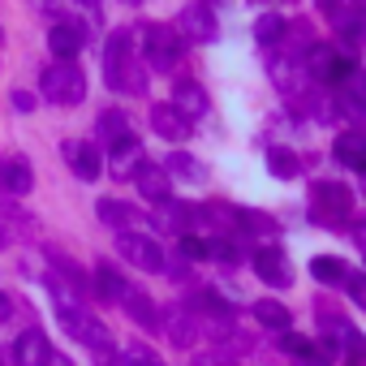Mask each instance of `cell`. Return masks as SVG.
<instances>
[{
  "mask_svg": "<svg viewBox=\"0 0 366 366\" xmlns=\"http://www.w3.org/2000/svg\"><path fill=\"white\" fill-rule=\"evenodd\" d=\"M14 362H18V366H48V362H52V345H48V336H44L39 327L22 332L18 345H14Z\"/></svg>",
  "mask_w": 366,
  "mask_h": 366,
  "instance_id": "52a82bcc",
  "label": "cell"
},
{
  "mask_svg": "<svg viewBox=\"0 0 366 366\" xmlns=\"http://www.w3.org/2000/svg\"><path fill=\"white\" fill-rule=\"evenodd\" d=\"M168 172H181V177H190V181H203V168H199L194 155H186V151H172V155H168Z\"/></svg>",
  "mask_w": 366,
  "mask_h": 366,
  "instance_id": "d4e9b609",
  "label": "cell"
},
{
  "mask_svg": "<svg viewBox=\"0 0 366 366\" xmlns=\"http://www.w3.org/2000/svg\"><path fill=\"white\" fill-rule=\"evenodd\" d=\"M310 207H315V216H319V220H332V224H340V220L349 216L353 199H349V190H345V186H332V181H323V186H315V199H310Z\"/></svg>",
  "mask_w": 366,
  "mask_h": 366,
  "instance_id": "5b68a950",
  "label": "cell"
},
{
  "mask_svg": "<svg viewBox=\"0 0 366 366\" xmlns=\"http://www.w3.org/2000/svg\"><path fill=\"white\" fill-rule=\"evenodd\" d=\"M121 306L129 310V319H134V323H142V327H155V306H151L147 297H138L134 289L125 293V302H121Z\"/></svg>",
  "mask_w": 366,
  "mask_h": 366,
  "instance_id": "7402d4cb",
  "label": "cell"
},
{
  "mask_svg": "<svg viewBox=\"0 0 366 366\" xmlns=\"http://www.w3.org/2000/svg\"><path fill=\"white\" fill-rule=\"evenodd\" d=\"M280 345H285L289 353H297V357H306V353H310V340H306V336H297V332H285V340H280Z\"/></svg>",
  "mask_w": 366,
  "mask_h": 366,
  "instance_id": "f546056e",
  "label": "cell"
},
{
  "mask_svg": "<svg viewBox=\"0 0 366 366\" xmlns=\"http://www.w3.org/2000/svg\"><path fill=\"white\" fill-rule=\"evenodd\" d=\"M203 306H207V310H216V315H229V302H220L216 293H207V297H203Z\"/></svg>",
  "mask_w": 366,
  "mask_h": 366,
  "instance_id": "d6a6232c",
  "label": "cell"
},
{
  "mask_svg": "<svg viewBox=\"0 0 366 366\" xmlns=\"http://www.w3.org/2000/svg\"><path fill=\"white\" fill-rule=\"evenodd\" d=\"M254 276L263 280V285H272V289H285L293 276H289V263H285V254L276 250V246H267V250H259L254 254Z\"/></svg>",
  "mask_w": 366,
  "mask_h": 366,
  "instance_id": "ba28073f",
  "label": "cell"
},
{
  "mask_svg": "<svg viewBox=\"0 0 366 366\" xmlns=\"http://www.w3.org/2000/svg\"><path fill=\"white\" fill-rule=\"evenodd\" d=\"M117 250H121L134 267H142V272H164V250H159L151 237H142V233H121Z\"/></svg>",
  "mask_w": 366,
  "mask_h": 366,
  "instance_id": "277c9868",
  "label": "cell"
},
{
  "mask_svg": "<svg viewBox=\"0 0 366 366\" xmlns=\"http://www.w3.org/2000/svg\"><path fill=\"white\" fill-rule=\"evenodd\" d=\"M267 168H272L276 177H285V181H289V177H297V155H293L289 147H276V151L267 155Z\"/></svg>",
  "mask_w": 366,
  "mask_h": 366,
  "instance_id": "cb8c5ba5",
  "label": "cell"
},
{
  "mask_svg": "<svg viewBox=\"0 0 366 366\" xmlns=\"http://www.w3.org/2000/svg\"><path fill=\"white\" fill-rule=\"evenodd\" d=\"M199 366H224V357H203Z\"/></svg>",
  "mask_w": 366,
  "mask_h": 366,
  "instance_id": "d590c367",
  "label": "cell"
},
{
  "mask_svg": "<svg viewBox=\"0 0 366 366\" xmlns=\"http://www.w3.org/2000/svg\"><path fill=\"white\" fill-rule=\"evenodd\" d=\"M48 48H52L61 61H69V56L82 48V31H78V26H69V22H61V26H52V35H48Z\"/></svg>",
  "mask_w": 366,
  "mask_h": 366,
  "instance_id": "2e32d148",
  "label": "cell"
},
{
  "mask_svg": "<svg viewBox=\"0 0 366 366\" xmlns=\"http://www.w3.org/2000/svg\"><path fill=\"white\" fill-rule=\"evenodd\" d=\"M332 155H336L345 168L366 172V138H362V134H340V138L332 142Z\"/></svg>",
  "mask_w": 366,
  "mask_h": 366,
  "instance_id": "4fadbf2b",
  "label": "cell"
},
{
  "mask_svg": "<svg viewBox=\"0 0 366 366\" xmlns=\"http://www.w3.org/2000/svg\"><path fill=\"white\" fill-rule=\"evenodd\" d=\"M99 138L108 142V151H112V147H121L125 138H134V134H129L125 112H117V108H112V112H104V117H99Z\"/></svg>",
  "mask_w": 366,
  "mask_h": 366,
  "instance_id": "e0dca14e",
  "label": "cell"
},
{
  "mask_svg": "<svg viewBox=\"0 0 366 366\" xmlns=\"http://www.w3.org/2000/svg\"><path fill=\"white\" fill-rule=\"evenodd\" d=\"M212 31H216V26H212V14H207L203 5H190L186 14H181V22H177V35H190V39H199V44L212 39Z\"/></svg>",
  "mask_w": 366,
  "mask_h": 366,
  "instance_id": "9a60e30c",
  "label": "cell"
},
{
  "mask_svg": "<svg viewBox=\"0 0 366 366\" xmlns=\"http://www.w3.org/2000/svg\"><path fill=\"white\" fill-rule=\"evenodd\" d=\"M65 155H69V168H74L82 181H95V177L104 172V164H99V151H95L91 142H69V147H65Z\"/></svg>",
  "mask_w": 366,
  "mask_h": 366,
  "instance_id": "7c38bea8",
  "label": "cell"
},
{
  "mask_svg": "<svg viewBox=\"0 0 366 366\" xmlns=\"http://www.w3.org/2000/svg\"><path fill=\"white\" fill-rule=\"evenodd\" d=\"M0 186H5L9 194H31L35 186V172L22 155H9V159H0Z\"/></svg>",
  "mask_w": 366,
  "mask_h": 366,
  "instance_id": "8fae6325",
  "label": "cell"
},
{
  "mask_svg": "<svg viewBox=\"0 0 366 366\" xmlns=\"http://www.w3.org/2000/svg\"><path fill=\"white\" fill-rule=\"evenodd\" d=\"M5 315H9V297H5V293H0V319H5Z\"/></svg>",
  "mask_w": 366,
  "mask_h": 366,
  "instance_id": "8d00e7d4",
  "label": "cell"
},
{
  "mask_svg": "<svg viewBox=\"0 0 366 366\" xmlns=\"http://www.w3.org/2000/svg\"><path fill=\"white\" fill-rule=\"evenodd\" d=\"M99 220L108 224V229H121V233H129L134 224H138V212L134 207H125V203H99Z\"/></svg>",
  "mask_w": 366,
  "mask_h": 366,
  "instance_id": "ac0fdd59",
  "label": "cell"
},
{
  "mask_svg": "<svg viewBox=\"0 0 366 366\" xmlns=\"http://www.w3.org/2000/svg\"><path fill=\"white\" fill-rule=\"evenodd\" d=\"M95 293L104 297V302H125V293H129V285L112 272V267H99L95 272Z\"/></svg>",
  "mask_w": 366,
  "mask_h": 366,
  "instance_id": "ffe728a7",
  "label": "cell"
},
{
  "mask_svg": "<svg viewBox=\"0 0 366 366\" xmlns=\"http://www.w3.org/2000/svg\"><path fill=\"white\" fill-rule=\"evenodd\" d=\"M310 276L323 280V285H345V280H349V272H345L340 259H332V254H315V259H310Z\"/></svg>",
  "mask_w": 366,
  "mask_h": 366,
  "instance_id": "d6986e66",
  "label": "cell"
},
{
  "mask_svg": "<svg viewBox=\"0 0 366 366\" xmlns=\"http://www.w3.org/2000/svg\"><path fill=\"white\" fill-rule=\"evenodd\" d=\"M172 108H177L181 117H203V112H207L203 86H199V82H181V86L172 91Z\"/></svg>",
  "mask_w": 366,
  "mask_h": 366,
  "instance_id": "5bb4252c",
  "label": "cell"
},
{
  "mask_svg": "<svg viewBox=\"0 0 366 366\" xmlns=\"http://www.w3.org/2000/svg\"><path fill=\"white\" fill-rule=\"evenodd\" d=\"M181 250L190 259H207V242H199V237H181Z\"/></svg>",
  "mask_w": 366,
  "mask_h": 366,
  "instance_id": "4dcf8cb0",
  "label": "cell"
},
{
  "mask_svg": "<svg viewBox=\"0 0 366 366\" xmlns=\"http://www.w3.org/2000/svg\"><path fill=\"white\" fill-rule=\"evenodd\" d=\"M86 5H95V0H86Z\"/></svg>",
  "mask_w": 366,
  "mask_h": 366,
  "instance_id": "74e56055",
  "label": "cell"
},
{
  "mask_svg": "<svg viewBox=\"0 0 366 366\" xmlns=\"http://www.w3.org/2000/svg\"><path fill=\"white\" fill-rule=\"evenodd\" d=\"M168 327H172L168 336H172V340H177L181 349H186V345H194V327H190V319H172Z\"/></svg>",
  "mask_w": 366,
  "mask_h": 366,
  "instance_id": "83f0119b",
  "label": "cell"
},
{
  "mask_svg": "<svg viewBox=\"0 0 366 366\" xmlns=\"http://www.w3.org/2000/svg\"><path fill=\"white\" fill-rule=\"evenodd\" d=\"M104 74L117 91H142V74L134 69V56H129V35L117 31L108 39V56H104Z\"/></svg>",
  "mask_w": 366,
  "mask_h": 366,
  "instance_id": "6da1fadb",
  "label": "cell"
},
{
  "mask_svg": "<svg viewBox=\"0 0 366 366\" xmlns=\"http://www.w3.org/2000/svg\"><path fill=\"white\" fill-rule=\"evenodd\" d=\"M345 285H349V293H353V297H357V302L366 306V276H349Z\"/></svg>",
  "mask_w": 366,
  "mask_h": 366,
  "instance_id": "1f68e13d",
  "label": "cell"
},
{
  "mask_svg": "<svg viewBox=\"0 0 366 366\" xmlns=\"http://www.w3.org/2000/svg\"><path fill=\"white\" fill-rule=\"evenodd\" d=\"M254 319H259L263 327H272V332H285V327H289V310H285L280 302H259V306H254Z\"/></svg>",
  "mask_w": 366,
  "mask_h": 366,
  "instance_id": "44dd1931",
  "label": "cell"
},
{
  "mask_svg": "<svg viewBox=\"0 0 366 366\" xmlns=\"http://www.w3.org/2000/svg\"><path fill=\"white\" fill-rule=\"evenodd\" d=\"M44 95H48L52 104H78V99L86 95V78H82V69H78L74 61H56V65H48V69H44Z\"/></svg>",
  "mask_w": 366,
  "mask_h": 366,
  "instance_id": "7a4b0ae2",
  "label": "cell"
},
{
  "mask_svg": "<svg viewBox=\"0 0 366 366\" xmlns=\"http://www.w3.org/2000/svg\"><path fill=\"white\" fill-rule=\"evenodd\" d=\"M151 125H155V134H159V138H168V142L190 138V117H181L172 104H159V108H151Z\"/></svg>",
  "mask_w": 366,
  "mask_h": 366,
  "instance_id": "30bf717a",
  "label": "cell"
},
{
  "mask_svg": "<svg viewBox=\"0 0 366 366\" xmlns=\"http://www.w3.org/2000/svg\"><path fill=\"white\" fill-rule=\"evenodd\" d=\"M280 31H285V22H280V18H272V14H267V18H259V26H254L259 44H276V39H280Z\"/></svg>",
  "mask_w": 366,
  "mask_h": 366,
  "instance_id": "484cf974",
  "label": "cell"
},
{
  "mask_svg": "<svg viewBox=\"0 0 366 366\" xmlns=\"http://www.w3.org/2000/svg\"><path fill=\"white\" fill-rule=\"evenodd\" d=\"M125 366H164V357L151 349V345H142V340H134V345H125Z\"/></svg>",
  "mask_w": 366,
  "mask_h": 366,
  "instance_id": "603a6c76",
  "label": "cell"
},
{
  "mask_svg": "<svg viewBox=\"0 0 366 366\" xmlns=\"http://www.w3.org/2000/svg\"><path fill=\"white\" fill-rule=\"evenodd\" d=\"M95 357H99V366H125V357H117L112 349H99Z\"/></svg>",
  "mask_w": 366,
  "mask_h": 366,
  "instance_id": "836d02e7",
  "label": "cell"
},
{
  "mask_svg": "<svg viewBox=\"0 0 366 366\" xmlns=\"http://www.w3.org/2000/svg\"><path fill=\"white\" fill-rule=\"evenodd\" d=\"M340 349H345L349 357H362V353H366V340H362V332H357V327H340Z\"/></svg>",
  "mask_w": 366,
  "mask_h": 366,
  "instance_id": "4316f807",
  "label": "cell"
},
{
  "mask_svg": "<svg viewBox=\"0 0 366 366\" xmlns=\"http://www.w3.org/2000/svg\"><path fill=\"white\" fill-rule=\"evenodd\" d=\"M134 181H138V194L151 199V203H168V194H172V181H168V172L159 164H142L134 172Z\"/></svg>",
  "mask_w": 366,
  "mask_h": 366,
  "instance_id": "9c48e42d",
  "label": "cell"
},
{
  "mask_svg": "<svg viewBox=\"0 0 366 366\" xmlns=\"http://www.w3.org/2000/svg\"><path fill=\"white\" fill-rule=\"evenodd\" d=\"M147 56H151L155 69H172V61L181 56L177 26H147Z\"/></svg>",
  "mask_w": 366,
  "mask_h": 366,
  "instance_id": "8992f818",
  "label": "cell"
},
{
  "mask_svg": "<svg viewBox=\"0 0 366 366\" xmlns=\"http://www.w3.org/2000/svg\"><path fill=\"white\" fill-rule=\"evenodd\" d=\"M237 220H242V224H250V233H272V220H267V216H259V212H242Z\"/></svg>",
  "mask_w": 366,
  "mask_h": 366,
  "instance_id": "f1b7e54d",
  "label": "cell"
},
{
  "mask_svg": "<svg viewBox=\"0 0 366 366\" xmlns=\"http://www.w3.org/2000/svg\"><path fill=\"white\" fill-rule=\"evenodd\" d=\"M56 310H61V323L69 327V336H74V340H82V345H86V349H95V353H99V349H112V345H108V332H104L86 310L69 306V297H56Z\"/></svg>",
  "mask_w": 366,
  "mask_h": 366,
  "instance_id": "3957f363",
  "label": "cell"
},
{
  "mask_svg": "<svg viewBox=\"0 0 366 366\" xmlns=\"http://www.w3.org/2000/svg\"><path fill=\"white\" fill-rule=\"evenodd\" d=\"M14 104H18V108H22V112H26V108H31V104H35V99H31V95H26V91H18V95H14Z\"/></svg>",
  "mask_w": 366,
  "mask_h": 366,
  "instance_id": "e575fe53",
  "label": "cell"
}]
</instances>
